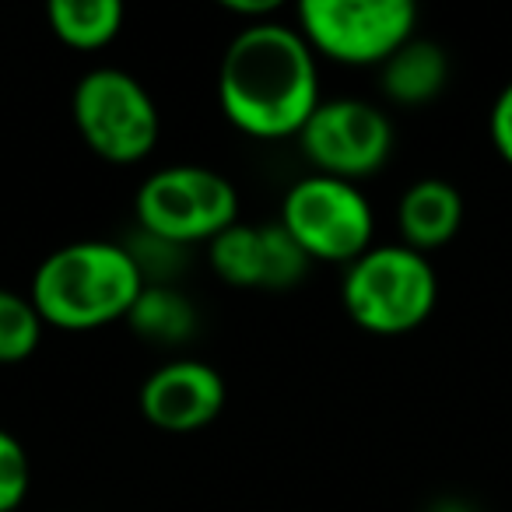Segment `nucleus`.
I'll return each instance as SVG.
<instances>
[{
    "mask_svg": "<svg viewBox=\"0 0 512 512\" xmlns=\"http://www.w3.org/2000/svg\"><path fill=\"white\" fill-rule=\"evenodd\" d=\"M123 4L120 0H50L46 22L53 36L71 50H102L113 43L123 29Z\"/></svg>",
    "mask_w": 512,
    "mask_h": 512,
    "instance_id": "nucleus-13",
    "label": "nucleus"
},
{
    "mask_svg": "<svg viewBox=\"0 0 512 512\" xmlns=\"http://www.w3.org/2000/svg\"><path fill=\"white\" fill-rule=\"evenodd\" d=\"M439 278L425 253L411 246H372L348 264L341 302L369 334H407L432 316Z\"/></svg>",
    "mask_w": 512,
    "mask_h": 512,
    "instance_id": "nucleus-3",
    "label": "nucleus"
},
{
    "mask_svg": "<svg viewBox=\"0 0 512 512\" xmlns=\"http://www.w3.org/2000/svg\"><path fill=\"white\" fill-rule=\"evenodd\" d=\"M221 113L249 137H299L320 106L316 53L285 22H249L218 67Z\"/></svg>",
    "mask_w": 512,
    "mask_h": 512,
    "instance_id": "nucleus-1",
    "label": "nucleus"
},
{
    "mask_svg": "<svg viewBox=\"0 0 512 512\" xmlns=\"http://www.w3.org/2000/svg\"><path fill=\"white\" fill-rule=\"evenodd\" d=\"M207 264L232 288L285 292L306 278L313 260L302 253L281 221H235L218 239L207 242Z\"/></svg>",
    "mask_w": 512,
    "mask_h": 512,
    "instance_id": "nucleus-9",
    "label": "nucleus"
},
{
    "mask_svg": "<svg viewBox=\"0 0 512 512\" xmlns=\"http://www.w3.org/2000/svg\"><path fill=\"white\" fill-rule=\"evenodd\" d=\"M379 78H383L386 99H393L397 106H425L446 88L449 57L439 43L414 36L379 67Z\"/></svg>",
    "mask_w": 512,
    "mask_h": 512,
    "instance_id": "nucleus-12",
    "label": "nucleus"
},
{
    "mask_svg": "<svg viewBox=\"0 0 512 512\" xmlns=\"http://www.w3.org/2000/svg\"><path fill=\"white\" fill-rule=\"evenodd\" d=\"M43 327V316L32 306L29 295L0 288V365L25 362L39 348Z\"/></svg>",
    "mask_w": 512,
    "mask_h": 512,
    "instance_id": "nucleus-15",
    "label": "nucleus"
},
{
    "mask_svg": "<svg viewBox=\"0 0 512 512\" xmlns=\"http://www.w3.org/2000/svg\"><path fill=\"white\" fill-rule=\"evenodd\" d=\"M225 379L214 365L200 362V358H176L165 362L144 379L141 393V411L162 432H197L207 428L225 407Z\"/></svg>",
    "mask_w": 512,
    "mask_h": 512,
    "instance_id": "nucleus-10",
    "label": "nucleus"
},
{
    "mask_svg": "<svg viewBox=\"0 0 512 512\" xmlns=\"http://www.w3.org/2000/svg\"><path fill=\"white\" fill-rule=\"evenodd\" d=\"M32 484V463L25 446L0 428V512H18V505L25 502Z\"/></svg>",
    "mask_w": 512,
    "mask_h": 512,
    "instance_id": "nucleus-17",
    "label": "nucleus"
},
{
    "mask_svg": "<svg viewBox=\"0 0 512 512\" xmlns=\"http://www.w3.org/2000/svg\"><path fill=\"white\" fill-rule=\"evenodd\" d=\"M225 8L235 11V15H256V22H271V15L278 11V0H232Z\"/></svg>",
    "mask_w": 512,
    "mask_h": 512,
    "instance_id": "nucleus-19",
    "label": "nucleus"
},
{
    "mask_svg": "<svg viewBox=\"0 0 512 512\" xmlns=\"http://www.w3.org/2000/svg\"><path fill=\"white\" fill-rule=\"evenodd\" d=\"M71 113L88 148L116 165L148 158L162 134V116L151 92L120 67H95L81 74L71 95Z\"/></svg>",
    "mask_w": 512,
    "mask_h": 512,
    "instance_id": "nucleus-4",
    "label": "nucleus"
},
{
    "mask_svg": "<svg viewBox=\"0 0 512 512\" xmlns=\"http://www.w3.org/2000/svg\"><path fill=\"white\" fill-rule=\"evenodd\" d=\"M278 221L320 264H355L372 249L376 232V214L358 183L323 172H309L285 193Z\"/></svg>",
    "mask_w": 512,
    "mask_h": 512,
    "instance_id": "nucleus-5",
    "label": "nucleus"
},
{
    "mask_svg": "<svg viewBox=\"0 0 512 512\" xmlns=\"http://www.w3.org/2000/svg\"><path fill=\"white\" fill-rule=\"evenodd\" d=\"M127 323L141 341L183 344L197 330V306L176 285H144V292L130 306Z\"/></svg>",
    "mask_w": 512,
    "mask_h": 512,
    "instance_id": "nucleus-14",
    "label": "nucleus"
},
{
    "mask_svg": "<svg viewBox=\"0 0 512 512\" xmlns=\"http://www.w3.org/2000/svg\"><path fill=\"white\" fill-rule=\"evenodd\" d=\"M144 278L123 242L81 239L53 249L32 274L29 299L43 323L60 330H95L127 320Z\"/></svg>",
    "mask_w": 512,
    "mask_h": 512,
    "instance_id": "nucleus-2",
    "label": "nucleus"
},
{
    "mask_svg": "<svg viewBox=\"0 0 512 512\" xmlns=\"http://www.w3.org/2000/svg\"><path fill=\"white\" fill-rule=\"evenodd\" d=\"M134 211L144 232L190 246L218 239L239 221V193L207 165H169L144 179Z\"/></svg>",
    "mask_w": 512,
    "mask_h": 512,
    "instance_id": "nucleus-6",
    "label": "nucleus"
},
{
    "mask_svg": "<svg viewBox=\"0 0 512 512\" xmlns=\"http://www.w3.org/2000/svg\"><path fill=\"white\" fill-rule=\"evenodd\" d=\"M488 130H491V144L502 155L505 165H512V81L498 92L495 106L488 116Z\"/></svg>",
    "mask_w": 512,
    "mask_h": 512,
    "instance_id": "nucleus-18",
    "label": "nucleus"
},
{
    "mask_svg": "<svg viewBox=\"0 0 512 512\" xmlns=\"http://www.w3.org/2000/svg\"><path fill=\"white\" fill-rule=\"evenodd\" d=\"M123 246H127V253L134 256L144 285H172V278L183 271L186 246H176V242H169V239H158V235L144 232V228L130 242H123Z\"/></svg>",
    "mask_w": 512,
    "mask_h": 512,
    "instance_id": "nucleus-16",
    "label": "nucleus"
},
{
    "mask_svg": "<svg viewBox=\"0 0 512 512\" xmlns=\"http://www.w3.org/2000/svg\"><path fill=\"white\" fill-rule=\"evenodd\" d=\"M397 225L404 246L418 253L446 246L463 225V193L446 179H418L400 197Z\"/></svg>",
    "mask_w": 512,
    "mask_h": 512,
    "instance_id": "nucleus-11",
    "label": "nucleus"
},
{
    "mask_svg": "<svg viewBox=\"0 0 512 512\" xmlns=\"http://www.w3.org/2000/svg\"><path fill=\"white\" fill-rule=\"evenodd\" d=\"M432 512H474L467 502H442V505H435Z\"/></svg>",
    "mask_w": 512,
    "mask_h": 512,
    "instance_id": "nucleus-20",
    "label": "nucleus"
},
{
    "mask_svg": "<svg viewBox=\"0 0 512 512\" xmlns=\"http://www.w3.org/2000/svg\"><path fill=\"white\" fill-rule=\"evenodd\" d=\"M418 8L411 0H302L299 32L313 53L334 64L383 67L414 39Z\"/></svg>",
    "mask_w": 512,
    "mask_h": 512,
    "instance_id": "nucleus-7",
    "label": "nucleus"
},
{
    "mask_svg": "<svg viewBox=\"0 0 512 512\" xmlns=\"http://www.w3.org/2000/svg\"><path fill=\"white\" fill-rule=\"evenodd\" d=\"M299 148L316 172L358 183L386 165L393 151V123L365 99H330L299 134Z\"/></svg>",
    "mask_w": 512,
    "mask_h": 512,
    "instance_id": "nucleus-8",
    "label": "nucleus"
}]
</instances>
